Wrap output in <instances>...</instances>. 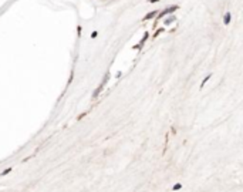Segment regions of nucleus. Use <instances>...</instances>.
I'll return each mask as SVG.
<instances>
[{
	"label": "nucleus",
	"mask_w": 243,
	"mask_h": 192,
	"mask_svg": "<svg viewBox=\"0 0 243 192\" xmlns=\"http://www.w3.org/2000/svg\"><path fill=\"white\" fill-rule=\"evenodd\" d=\"M10 171H12V168H7V169H4V171H3V172L0 174V177H4V175H7V174L10 172Z\"/></svg>",
	"instance_id": "nucleus-8"
},
{
	"label": "nucleus",
	"mask_w": 243,
	"mask_h": 192,
	"mask_svg": "<svg viewBox=\"0 0 243 192\" xmlns=\"http://www.w3.org/2000/svg\"><path fill=\"white\" fill-rule=\"evenodd\" d=\"M148 37H149V34H148V33H145V36H144V38H142V40H141V41H139V43H138V44H137V46H134V50H138V49H141V47L144 46V43H145V41H147V40H148Z\"/></svg>",
	"instance_id": "nucleus-3"
},
{
	"label": "nucleus",
	"mask_w": 243,
	"mask_h": 192,
	"mask_svg": "<svg viewBox=\"0 0 243 192\" xmlns=\"http://www.w3.org/2000/svg\"><path fill=\"white\" fill-rule=\"evenodd\" d=\"M155 14H156V12H151V13H148L147 16H144V20H149V19H152Z\"/></svg>",
	"instance_id": "nucleus-6"
},
{
	"label": "nucleus",
	"mask_w": 243,
	"mask_h": 192,
	"mask_svg": "<svg viewBox=\"0 0 243 192\" xmlns=\"http://www.w3.org/2000/svg\"><path fill=\"white\" fill-rule=\"evenodd\" d=\"M107 81H108V74H105V77H104V80H102V83L100 84V87H98V88H97L95 91H94V94H93V100H95L97 97H98V94H100V93H101V91H102V88H104V85L107 84Z\"/></svg>",
	"instance_id": "nucleus-1"
},
{
	"label": "nucleus",
	"mask_w": 243,
	"mask_h": 192,
	"mask_svg": "<svg viewBox=\"0 0 243 192\" xmlns=\"http://www.w3.org/2000/svg\"><path fill=\"white\" fill-rule=\"evenodd\" d=\"M181 188H182V185H181V184H175V185L172 186V189H173V191H179Z\"/></svg>",
	"instance_id": "nucleus-7"
},
{
	"label": "nucleus",
	"mask_w": 243,
	"mask_h": 192,
	"mask_svg": "<svg viewBox=\"0 0 243 192\" xmlns=\"http://www.w3.org/2000/svg\"><path fill=\"white\" fill-rule=\"evenodd\" d=\"M162 32H164V29H159L158 32H156V33H155V34H153V37H156V36H158V34H161V33H162Z\"/></svg>",
	"instance_id": "nucleus-9"
},
{
	"label": "nucleus",
	"mask_w": 243,
	"mask_h": 192,
	"mask_svg": "<svg viewBox=\"0 0 243 192\" xmlns=\"http://www.w3.org/2000/svg\"><path fill=\"white\" fill-rule=\"evenodd\" d=\"M149 3H156V1H159V0H148Z\"/></svg>",
	"instance_id": "nucleus-11"
},
{
	"label": "nucleus",
	"mask_w": 243,
	"mask_h": 192,
	"mask_svg": "<svg viewBox=\"0 0 243 192\" xmlns=\"http://www.w3.org/2000/svg\"><path fill=\"white\" fill-rule=\"evenodd\" d=\"M97 36H98V33H97V32H93V33H91V38H95Z\"/></svg>",
	"instance_id": "nucleus-10"
},
{
	"label": "nucleus",
	"mask_w": 243,
	"mask_h": 192,
	"mask_svg": "<svg viewBox=\"0 0 243 192\" xmlns=\"http://www.w3.org/2000/svg\"><path fill=\"white\" fill-rule=\"evenodd\" d=\"M211 74H209V76H206V77H205V78H203V81H202V84H200V88H203V87H205V84H206V83H208V81H209V80H211Z\"/></svg>",
	"instance_id": "nucleus-5"
},
{
	"label": "nucleus",
	"mask_w": 243,
	"mask_h": 192,
	"mask_svg": "<svg viewBox=\"0 0 243 192\" xmlns=\"http://www.w3.org/2000/svg\"><path fill=\"white\" fill-rule=\"evenodd\" d=\"M229 21H230V13L228 12L223 16V23H225V24H229Z\"/></svg>",
	"instance_id": "nucleus-4"
},
{
	"label": "nucleus",
	"mask_w": 243,
	"mask_h": 192,
	"mask_svg": "<svg viewBox=\"0 0 243 192\" xmlns=\"http://www.w3.org/2000/svg\"><path fill=\"white\" fill-rule=\"evenodd\" d=\"M176 9H178V6H171V7H168L166 10H164V12H162V13H159V14H158V17H159V19H161V17H164V16H165V14H168V13H172V12H175Z\"/></svg>",
	"instance_id": "nucleus-2"
}]
</instances>
